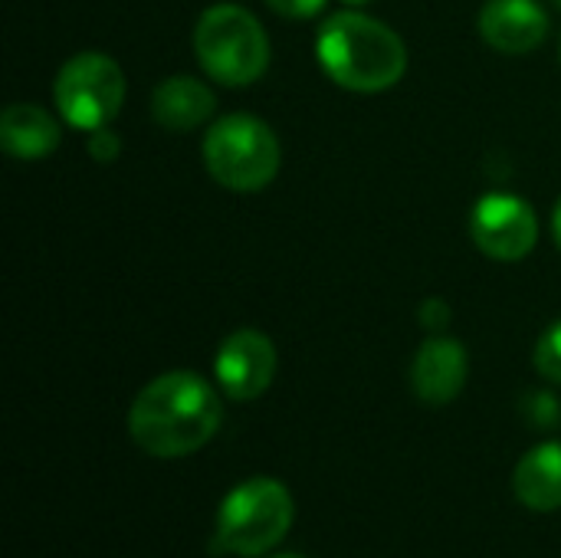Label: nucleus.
<instances>
[{"mask_svg": "<svg viewBox=\"0 0 561 558\" xmlns=\"http://www.w3.org/2000/svg\"><path fill=\"white\" fill-rule=\"evenodd\" d=\"M316 56L325 76L352 92H385L408 69L404 39L388 23L358 10L332 13L322 23Z\"/></svg>", "mask_w": 561, "mask_h": 558, "instance_id": "2", "label": "nucleus"}, {"mask_svg": "<svg viewBox=\"0 0 561 558\" xmlns=\"http://www.w3.org/2000/svg\"><path fill=\"white\" fill-rule=\"evenodd\" d=\"M0 145L10 158L39 161L59 145V122L33 102H13L0 115Z\"/></svg>", "mask_w": 561, "mask_h": 558, "instance_id": "11", "label": "nucleus"}, {"mask_svg": "<svg viewBox=\"0 0 561 558\" xmlns=\"http://www.w3.org/2000/svg\"><path fill=\"white\" fill-rule=\"evenodd\" d=\"M516 500L536 513H552L561 506V441L533 447L513 477Z\"/></svg>", "mask_w": 561, "mask_h": 558, "instance_id": "13", "label": "nucleus"}, {"mask_svg": "<svg viewBox=\"0 0 561 558\" xmlns=\"http://www.w3.org/2000/svg\"><path fill=\"white\" fill-rule=\"evenodd\" d=\"M214 92L194 76H171L151 92V115L168 132H191L214 115Z\"/></svg>", "mask_w": 561, "mask_h": 558, "instance_id": "12", "label": "nucleus"}, {"mask_svg": "<svg viewBox=\"0 0 561 558\" xmlns=\"http://www.w3.org/2000/svg\"><path fill=\"white\" fill-rule=\"evenodd\" d=\"M345 3H352V7H362V3H371V0H345Z\"/></svg>", "mask_w": 561, "mask_h": 558, "instance_id": "20", "label": "nucleus"}, {"mask_svg": "<svg viewBox=\"0 0 561 558\" xmlns=\"http://www.w3.org/2000/svg\"><path fill=\"white\" fill-rule=\"evenodd\" d=\"M273 558H302V556H296V553H286V556H273Z\"/></svg>", "mask_w": 561, "mask_h": 558, "instance_id": "21", "label": "nucleus"}, {"mask_svg": "<svg viewBox=\"0 0 561 558\" xmlns=\"http://www.w3.org/2000/svg\"><path fill=\"white\" fill-rule=\"evenodd\" d=\"M118 151H122V141H118V135H115L108 125L89 132V155H92L99 164H112V161L118 158Z\"/></svg>", "mask_w": 561, "mask_h": 558, "instance_id": "15", "label": "nucleus"}, {"mask_svg": "<svg viewBox=\"0 0 561 558\" xmlns=\"http://www.w3.org/2000/svg\"><path fill=\"white\" fill-rule=\"evenodd\" d=\"M421 322L431 329V332H440V329H447V322H450V306L444 303V299H424V306H421Z\"/></svg>", "mask_w": 561, "mask_h": 558, "instance_id": "17", "label": "nucleus"}, {"mask_svg": "<svg viewBox=\"0 0 561 558\" xmlns=\"http://www.w3.org/2000/svg\"><path fill=\"white\" fill-rule=\"evenodd\" d=\"M53 99L66 125L82 132L105 128L125 102V72L105 53H76L62 62Z\"/></svg>", "mask_w": 561, "mask_h": 558, "instance_id": "6", "label": "nucleus"}, {"mask_svg": "<svg viewBox=\"0 0 561 558\" xmlns=\"http://www.w3.org/2000/svg\"><path fill=\"white\" fill-rule=\"evenodd\" d=\"M194 53L201 69L230 89L253 86L270 66V39L260 20L237 3H217L194 26Z\"/></svg>", "mask_w": 561, "mask_h": 558, "instance_id": "5", "label": "nucleus"}, {"mask_svg": "<svg viewBox=\"0 0 561 558\" xmlns=\"http://www.w3.org/2000/svg\"><path fill=\"white\" fill-rule=\"evenodd\" d=\"M276 375V349L270 335L256 329H240L227 335L214 358V378L220 391L233 401L260 398Z\"/></svg>", "mask_w": 561, "mask_h": 558, "instance_id": "8", "label": "nucleus"}, {"mask_svg": "<svg viewBox=\"0 0 561 558\" xmlns=\"http://www.w3.org/2000/svg\"><path fill=\"white\" fill-rule=\"evenodd\" d=\"M296 516L293 493L273 477H253L227 493L217 513L214 553L256 558L289 533Z\"/></svg>", "mask_w": 561, "mask_h": 558, "instance_id": "4", "label": "nucleus"}, {"mask_svg": "<svg viewBox=\"0 0 561 558\" xmlns=\"http://www.w3.org/2000/svg\"><path fill=\"white\" fill-rule=\"evenodd\" d=\"M470 358L463 342L450 335L427 339L411 365V388L424 405H450L467 385Z\"/></svg>", "mask_w": 561, "mask_h": 558, "instance_id": "10", "label": "nucleus"}, {"mask_svg": "<svg viewBox=\"0 0 561 558\" xmlns=\"http://www.w3.org/2000/svg\"><path fill=\"white\" fill-rule=\"evenodd\" d=\"M533 418L539 421V428H549V424H559V405L549 398V395H533V405H529Z\"/></svg>", "mask_w": 561, "mask_h": 558, "instance_id": "18", "label": "nucleus"}, {"mask_svg": "<svg viewBox=\"0 0 561 558\" xmlns=\"http://www.w3.org/2000/svg\"><path fill=\"white\" fill-rule=\"evenodd\" d=\"M217 391L197 372H168L148 382L128 411L131 441L151 457H187L220 428Z\"/></svg>", "mask_w": 561, "mask_h": 558, "instance_id": "1", "label": "nucleus"}, {"mask_svg": "<svg viewBox=\"0 0 561 558\" xmlns=\"http://www.w3.org/2000/svg\"><path fill=\"white\" fill-rule=\"evenodd\" d=\"M536 368L542 378L561 385V319L542 332V339L536 345Z\"/></svg>", "mask_w": 561, "mask_h": 558, "instance_id": "14", "label": "nucleus"}, {"mask_svg": "<svg viewBox=\"0 0 561 558\" xmlns=\"http://www.w3.org/2000/svg\"><path fill=\"white\" fill-rule=\"evenodd\" d=\"M552 3H559V7H561V0H552Z\"/></svg>", "mask_w": 561, "mask_h": 558, "instance_id": "22", "label": "nucleus"}, {"mask_svg": "<svg viewBox=\"0 0 561 558\" xmlns=\"http://www.w3.org/2000/svg\"><path fill=\"white\" fill-rule=\"evenodd\" d=\"M552 237H556V243H559L561 250V197L559 204H556V214H552Z\"/></svg>", "mask_w": 561, "mask_h": 558, "instance_id": "19", "label": "nucleus"}, {"mask_svg": "<svg viewBox=\"0 0 561 558\" xmlns=\"http://www.w3.org/2000/svg\"><path fill=\"white\" fill-rule=\"evenodd\" d=\"M279 16H293V20H309L316 16L329 0H266Z\"/></svg>", "mask_w": 561, "mask_h": 558, "instance_id": "16", "label": "nucleus"}, {"mask_svg": "<svg viewBox=\"0 0 561 558\" xmlns=\"http://www.w3.org/2000/svg\"><path fill=\"white\" fill-rule=\"evenodd\" d=\"M470 237L490 260L516 263L533 253L539 240V220L529 201L493 191L477 201L470 214Z\"/></svg>", "mask_w": 561, "mask_h": 558, "instance_id": "7", "label": "nucleus"}, {"mask_svg": "<svg viewBox=\"0 0 561 558\" xmlns=\"http://www.w3.org/2000/svg\"><path fill=\"white\" fill-rule=\"evenodd\" d=\"M201 155L210 178L237 194H256L270 187L283 161L276 132L263 118L247 112L217 118L204 135Z\"/></svg>", "mask_w": 561, "mask_h": 558, "instance_id": "3", "label": "nucleus"}, {"mask_svg": "<svg viewBox=\"0 0 561 558\" xmlns=\"http://www.w3.org/2000/svg\"><path fill=\"white\" fill-rule=\"evenodd\" d=\"M559 56H561V43H559Z\"/></svg>", "mask_w": 561, "mask_h": 558, "instance_id": "23", "label": "nucleus"}, {"mask_svg": "<svg viewBox=\"0 0 561 558\" xmlns=\"http://www.w3.org/2000/svg\"><path fill=\"white\" fill-rule=\"evenodd\" d=\"M483 39L510 56L533 53L549 36V10L539 0H486L480 10Z\"/></svg>", "mask_w": 561, "mask_h": 558, "instance_id": "9", "label": "nucleus"}]
</instances>
